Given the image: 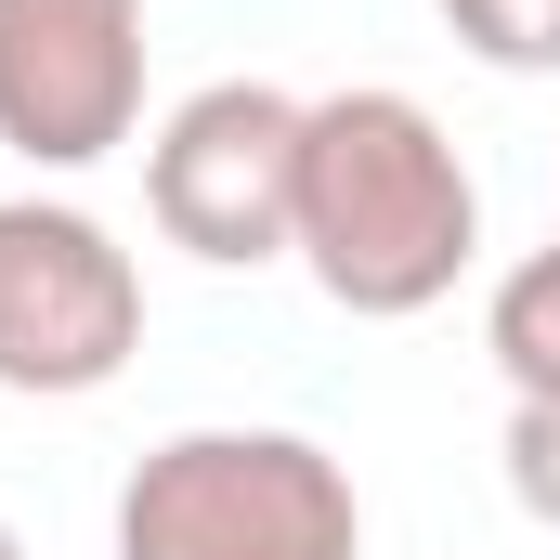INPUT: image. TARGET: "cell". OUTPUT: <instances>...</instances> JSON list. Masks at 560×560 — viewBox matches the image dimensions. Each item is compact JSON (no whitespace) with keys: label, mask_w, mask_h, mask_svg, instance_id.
<instances>
[{"label":"cell","mask_w":560,"mask_h":560,"mask_svg":"<svg viewBox=\"0 0 560 560\" xmlns=\"http://www.w3.org/2000/svg\"><path fill=\"white\" fill-rule=\"evenodd\" d=\"M0 560H26V535H13V522H0Z\"/></svg>","instance_id":"obj_9"},{"label":"cell","mask_w":560,"mask_h":560,"mask_svg":"<svg viewBox=\"0 0 560 560\" xmlns=\"http://www.w3.org/2000/svg\"><path fill=\"white\" fill-rule=\"evenodd\" d=\"M118 560H365V495L313 430H170L118 482Z\"/></svg>","instance_id":"obj_2"},{"label":"cell","mask_w":560,"mask_h":560,"mask_svg":"<svg viewBox=\"0 0 560 560\" xmlns=\"http://www.w3.org/2000/svg\"><path fill=\"white\" fill-rule=\"evenodd\" d=\"M482 352H495L509 405H560V235L522 248V261L495 275V300H482Z\"/></svg>","instance_id":"obj_6"},{"label":"cell","mask_w":560,"mask_h":560,"mask_svg":"<svg viewBox=\"0 0 560 560\" xmlns=\"http://www.w3.org/2000/svg\"><path fill=\"white\" fill-rule=\"evenodd\" d=\"M287 261L326 287L352 326H405L430 300H456V275L482 261V183L456 131L418 92L352 79L300 105V222Z\"/></svg>","instance_id":"obj_1"},{"label":"cell","mask_w":560,"mask_h":560,"mask_svg":"<svg viewBox=\"0 0 560 560\" xmlns=\"http://www.w3.org/2000/svg\"><path fill=\"white\" fill-rule=\"evenodd\" d=\"M495 469H509L522 522H548V535H560V405H509V443H495Z\"/></svg>","instance_id":"obj_8"},{"label":"cell","mask_w":560,"mask_h":560,"mask_svg":"<svg viewBox=\"0 0 560 560\" xmlns=\"http://www.w3.org/2000/svg\"><path fill=\"white\" fill-rule=\"evenodd\" d=\"M143 0H0V156L105 170L143 143Z\"/></svg>","instance_id":"obj_5"},{"label":"cell","mask_w":560,"mask_h":560,"mask_svg":"<svg viewBox=\"0 0 560 560\" xmlns=\"http://www.w3.org/2000/svg\"><path fill=\"white\" fill-rule=\"evenodd\" d=\"M143 222L209 261V275H261L287 261L300 222V92L275 79H209L143 131Z\"/></svg>","instance_id":"obj_3"},{"label":"cell","mask_w":560,"mask_h":560,"mask_svg":"<svg viewBox=\"0 0 560 560\" xmlns=\"http://www.w3.org/2000/svg\"><path fill=\"white\" fill-rule=\"evenodd\" d=\"M143 352V261L79 196H0V392L79 405Z\"/></svg>","instance_id":"obj_4"},{"label":"cell","mask_w":560,"mask_h":560,"mask_svg":"<svg viewBox=\"0 0 560 560\" xmlns=\"http://www.w3.org/2000/svg\"><path fill=\"white\" fill-rule=\"evenodd\" d=\"M443 39L495 79H560V0H430Z\"/></svg>","instance_id":"obj_7"}]
</instances>
